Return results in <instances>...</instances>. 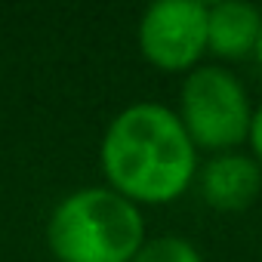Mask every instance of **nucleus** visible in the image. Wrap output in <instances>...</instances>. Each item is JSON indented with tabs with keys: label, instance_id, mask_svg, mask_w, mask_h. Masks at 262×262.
Instances as JSON below:
<instances>
[{
	"label": "nucleus",
	"instance_id": "1",
	"mask_svg": "<svg viewBox=\"0 0 262 262\" xmlns=\"http://www.w3.org/2000/svg\"><path fill=\"white\" fill-rule=\"evenodd\" d=\"M198 148L182 120L161 102H133L120 108L99 142L105 185L136 207L179 201L198 179Z\"/></svg>",
	"mask_w": 262,
	"mask_h": 262
},
{
	"label": "nucleus",
	"instance_id": "2",
	"mask_svg": "<svg viewBox=\"0 0 262 262\" xmlns=\"http://www.w3.org/2000/svg\"><path fill=\"white\" fill-rule=\"evenodd\" d=\"M145 241L142 207L108 185L68 191L47 219V244L59 262H133Z\"/></svg>",
	"mask_w": 262,
	"mask_h": 262
},
{
	"label": "nucleus",
	"instance_id": "3",
	"mask_svg": "<svg viewBox=\"0 0 262 262\" xmlns=\"http://www.w3.org/2000/svg\"><path fill=\"white\" fill-rule=\"evenodd\" d=\"M176 117L198 151H237L250 139L253 105L241 77L216 62L198 65L179 83Z\"/></svg>",
	"mask_w": 262,
	"mask_h": 262
},
{
	"label": "nucleus",
	"instance_id": "4",
	"mask_svg": "<svg viewBox=\"0 0 262 262\" xmlns=\"http://www.w3.org/2000/svg\"><path fill=\"white\" fill-rule=\"evenodd\" d=\"M142 59L164 74H188L207 53L204 0H155L136 25Z\"/></svg>",
	"mask_w": 262,
	"mask_h": 262
},
{
	"label": "nucleus",
	"instance_id": "5",
	"mask_svg": "<svg viewBox=\"0 0 262 262\" xmlns=\"http://www.w3.org/2000/svg\"><path fill=\"white\" fill-rule=\"evenodd\" d=\"M198 191L207 207L222 213H241L262 194V164L244 151L210 155L198 167Z\"/></svg>",
	"mask_w": 262,
	"mask_h": 262
},
{
	"label": "nucleus",
	"instance_id": "6",
	"mask_svg": "<svg viewBox=\"0 0 262 262\" xmlns=\"http://www.w3.org/2000/svg\"><path fill=\"white\" fill-rule=\"evenodd\" d=\"M262 37V10L250 0H216L207 4V53L222 62L256 56Z\"/></svg>",
	"mask_w": 262,
	"mask_h": 262
},
{
	"label": "nucleus",
	"instance_id": "7",
	"mask_svg": "<svg viewBox=\"0 0 262 262\" xmlns=\"http://www.w3.org/2000/svg\"><path fill=\"white\" fill-rule=\"evenodd\" d=\"M133 262H204V256L188 237L161 234V237H148L142 250L133 256Z\"/></svg>",
	"mask_w": 262,
	"mask_h": 262
},
{
	"label": "nucleus",
	"instance_id": "8",
	"mask_svg": "<svg viewBox=\"0 0 262 262\" xmlns=\"http://www.w3.org/2000/svg\"><path fill=\"white\" fill-rule=\"evenodd\" d=\"M250 155L262 164V102L256 105V111H253V123H250Z\"/></svg>",
	"mask_w": 262,
	"mask_h": 262
},
{
	"label": "nucleus",
	"instance_id": "9",
	"mask_svg": "<svg viewBox=\"0 0 262 262\" xmlns=\"http://www.w3.org/2000/svg\"><path fill=\"white\" fill-rule=\"evenodd\" d=\"M256 62H259V68H262V37H259V47H256V56H253Z\"/></svg>",
	"mask_w": 262,
	"mask_h": 262
}]
</instances>
